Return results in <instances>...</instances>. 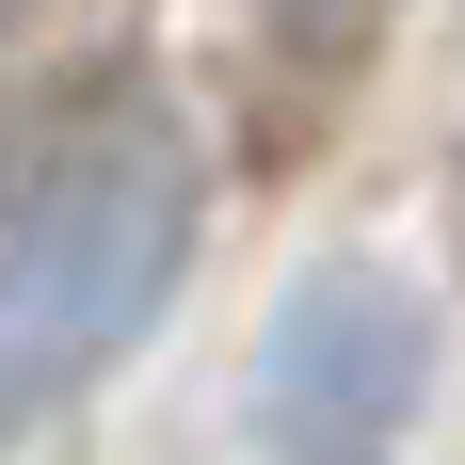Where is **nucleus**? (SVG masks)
Listing matches in <instances>:
<instances>
[{"label": "nucleus", "mask_w": 465, "mask_h": 465, "mask_svg": "<svg viewBox=\"0 0 465 465\" xmlns=\"http://www.w3.org/2000/svg\"><path fill=\"white\" fill-rule=\"evenodd\" d=\"M289 16H322V33H337V16H370V0H289Z\"/></svg>", "instance_id": "nucleus-3"}, {"label": "nucleus", "mask_w": 465, "mask_h": 465, "mask_svg": "<svg viewBox=\"0 0 465 465\" xmlns=\"http://www.w3.org/2000/svg\"><path fill=\"white\" fill-rule=\"evenodd\" d=\"M433 401V289L385 257H322L289 273V305L257 322V450L273 465H401Z\"/></svg>", "instance_id": "nucleus-2"}, {"label": "nucleus", "mask_w": 465, "mask_h": 465, "mask_svg": "<svg viewBox=\"0 0 465 465\" xmlns=\"http://www.w3.org/2000/svg\"><path fill=\"white\" fill-rule=\"evenodd\" d=\"M16 16H33V0H0V33H16Z\"/></svg>", "instance_id": "nucleus-4"}, {"label": "nucleus", "mask_w": 465, "mask_h": 465, "mask_svg": "<svg viewBox=\"0 0 465 465\" xmlns=\"http://www.w3.org/2000/svg\"><path fill=\"white\" fill-rule=\"evenodd\" d=\"M209 144L144 64H81L0 113V433L81 401L193 273Z\"/></svg>", "instance_id": "nucleus-1"}]
</instances>
